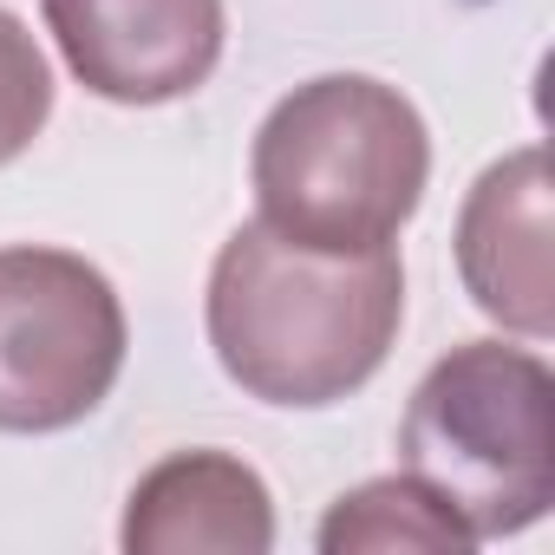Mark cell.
<instances>
[{
    "label": "cell",
    "instance_id": "9c48e42d",
    "mask_svg": "<svg viewBox=\"0 0 555 555\" xmlns=\"http://www.w3.org/2000/svg\"><path fill=\"white\" fill-rule=\"evenodd\" d=\"M53 99H60L53 60L40 53L34 27L14 8H0V170L21 164L40 144V131L53 118Z\"/></svg>",
    "mask_w": 555,
    "mask_h": 555
},
{
    "label": "cell",
    "instance_id": "6da1fadb",
    "mask_svg": "<svg viewBox=\"0 0 555 555\" xmlns=\"http://www.w3.org/2000/svg\"><path fill=\"white\" fill-rule=\"evenodd\" d=\"M203 327L216 366L248 399L321 412L353 399L392 360L405 327V268L392 248L321 255L242 222L209 261Z\"/></svg>",
    "mask_w": 555,
    "mask_h": 555
},
{
    "label": "cell",
    "instance_id": "277c9868",
    "mask_svg": "<svg viewBox=\"0 0 555 555\" xmlns=\"http://www.w3.org/2000/svg\"><path fill=\"white\" fill-rule=\"evenodd\" d=\"M131 353L112 274L73 248H0V431L47 438L86 425Z\"/></svg>",
    "mask_w": 555,
    "mask_h": 555
},
{
    "label": "cell",
    "instance_id": "8992f818",
    "mask_svg": "<svg viewBox=\"0 0 555 555\" xmlns=\"http://www.w3.org/2000/svg\"><path fill=\"white\" fill-rule=\"evenodd\" d=\"M548 151L522 144L496 157L457 209V274L477 314H490L516 340L555 334V268H548Z\"/></svg>",
    "mask_w": 555,
    "mask_h": 555
},
{
    "label": "cell",
    "instance_id": "52a82bcc",
    "mask_svg": "<svg viewBox=\"0 0 555 555\" xmlns=\"http://www.w3.org/2000/svg\"><path fill=\"white\" fill-rule=\"evenodd\" d=\"M118 542L131 555H268L274 496L235 451H170L131 483Z\"/></svg>",
    "mask_w": 555,
    "mask_h": 555
},
{
    "label": "cell",
    "instance_id": "5b68a950",
    "mask_svg": "<svg viewBox=\"0 0 555 555\" xmlns=\"http://www.w3.org/2000/svg\"><path fill=\"white\" fill-rule=\"evenodd\" d=\"M66 73L105 105H177L209 86L229 47L222 0H40Z\"/></svg>",
    "mask_w": 555,
    "mask_h": 555
},
{
    "label": "cell",
    "instance_id": "3957f363",
    "mask_svg": "<svg viewBox=\"0 0 555 555\" xmlns=\"http://www.w3.org/2000/svg\"><path fill=\"white\" fill-rule=\"evenodd\" d=\"M399 470L477 542L522 535L555 509V373L535 347L457 340L412 386Z\"/></svg>",
    "mask_w": 555,
    "mask_h": 555
},
{
    "label": "cell",
    "instance_id": "7a4b0ae2",
    "mask_svg": "<svg viewBox=\"0 0 555 555\" xmlns=\"http://www.w3.org/2000/svg\"><path fill=\"white\" fill-rule=\"evenodd\" d=\"M248 183L255 222L301 248H392L431 183L425 112L373 73H321L261 118Z\"/></svg>",
    "mask_w": 555,
    "mask_h": 555
},
{
    "label": "cell",
    "instance_id": "ba28073f",
    "mask_svg": "<svg viewBox=\"0 0 555 555\" xmlns=\"http://www.w3.org/2000/svg\"><path fill=\"white\" fill-rule=\"evenodd\" d=\"M321 555H360V548H425V555H444V548H477V535L405 470L392 477H373L360 490H340L334 509L321 516Z\"/></svg>",
    "mask_w": 555,
    "mask_h": 555
}]
</instances>
